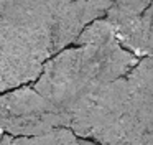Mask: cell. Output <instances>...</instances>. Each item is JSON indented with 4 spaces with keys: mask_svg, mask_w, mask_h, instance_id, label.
I'll use <instances>...</instances> for the list:
<instances>
[{
    "mask_svg": "<svg viewBox=\"0 0 153 145\" xmlns=\"http://www.w3.org/2000/svg\"><path fill=\"white\" fill-rule=\"evenodd\" d=\"M68 125L69 117L31 86L0 94V127L4 134L33 137Z\"/></svg>",
    "mask_w": 153,
    "mask_h": 145,
    "instance_id": "7a4b0ae2",
    "label": "cell"
},
{
    "mask_svg": "<svg viewBox=\"0 0 153 145\" xmlns=\"http://www.w3.org/2000/svg\"><path fill=\"white\" fill-rule=\"evenodd\" d=\"M128 82L125 76L99 87L69 114L68 127L81 138L97 142L120 119L128 99Z\"/></svg>",
    "mask_w": 153,
    "mask_h": 145,
    "instance_id": "3957f363",
    "label": "cell"
},
{
    "mask_svg": "<svg viewBox=\"0 0 153 145\" xmlns=\"http://www.w3.org/2000/svg\"><path fill=\"white\" fill-rule=\"evenodd\" d=\"M0 145H79V140L69 127H58L33 137H13L4 134L0 137Z\"/></svg>",
    "mask_w": 153,
    "mask_h": 145,
    "instance_id": "8992f818",
    "label": "cell"
},
{
    "mask_svg": "<svg viewBox=\"0 0 153 145\" xmlns=\"http://www.w3.org/2000/svg\"><path fill=\"white\" fill-rule=\"evenodd\" d=\"M46 59L23 35L0 23V94L35 82Z\"/></svg>",
    "mask_w": 153,
    "mask_h": 145,
    "instance_id": "277c9868",
    "label": "cell"
},
{
    "mask_svg": "<svg viewBox=\"0 0 153 145\" xmlns=\"http://www.w3.org/2000/svg\"><path fill=\"white\" fill-rule=\"evenodd\" d=\"M104 16L110 23L122 48L133 53L137 58L153 56V35L150 33L142 13H130L117 7H110Z\"/></svg>",
    "mask_w": 153,
    "mask_h": 145,
    "instance_id": "5b68a950",
    "label": "cell"
},
{
    "mask_svg": "<svg viewBox=\"0 0 153 145\" xmlns=\"http://www.w3.org/2000/svg\"><path fill=\"white\" fill-rule=\"evenodd\" d=\"M142 16H143V20H145L146 26H148L150 33L153 35V0H152V3L145 8V12L142 13Z\"/></svg>",
    "mask_w": 153,
    "mask_h": 145,
    "instance_id": "ba28073f",
    "label": "cell"
},
{
    "mask_svg": "<svg viewBox=\"0 0 153 145\" xmlns=\"http://www.w3.org/2000/svg\"><path fill=\"white\" fill-rule=\"evenodd\" d=\"M74 45L48 58L33 86L68 117L87 96L127 76L138 61L120 46L105 18L91 22Z\"/></svg>",
    "mask_w": 153,
    "mask_h": 145,
    "instance_id": "6da1fadb",
    "label": "cell"
},
{
    "mask_svg": "<svg viewBox=\"0 0 153 145\" xmlns=\"http://www.w3.org/2000/svg\"><path fill=\"white\" fill-rule=\"evenodd\" d=\"M79 145H99V144H97V142H94V140H89V138H81Z\"/></svg>",
    "mask_w": 153,
    "mask_h": 145,
    "instance_id": "9c48e42d",
    "label": "cell"
},
{
    "mask_svg": "<svg viewBox=\"0 0 153 145\" xmlns=\"http://www.w3.org/2000/svg\"><path fill=\"white\" fill-rule=\"evenodd\" d=\"M2 135H4V130H2V127H0V137H2Z\"/></svg>",
    "mask_w": 153,
    "mask_h": 145,
    "instance_id": "30bf717a",
    "label": "cell"
},
{
    "mask_svg": "<svg viewBox=\"0 0 153 145\" xmlns=\"http://www.w3.org/2000/svg\"><path fill=\"white\" fill-rule=\"evenodd\" d=\"M128 86L132 87L153 89V56H146L127 72L125 76Z\"/></svg>",
    "mask_w": 153,
    "mask_h": 145,
    "instance_id": "52a82bcc",
    "label": "cell"
}]
</instances>
